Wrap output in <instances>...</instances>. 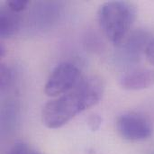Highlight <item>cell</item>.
Here are the masks:
<instances>
[{
	"label": "cell",
	"mask_w": 154,
	"mask_h": 154,
	"mask_svg": "<svg viewBox=\"0 0 154 154\" xmlns=\"http://www.w3.org/2000/svg\"><path fill=\"white\" fill-rule=\"evenodd\" d=\"M105 91L103 81L97 77L82 79L66 94L48 102L42 112V124L50 129H58L76 116L96 106Z\"/></svg>",
	"instance_id": "1"
},
{
	"label": "cell",
	"mask_w": 154,
	"mask_h": 154,
	"mask_svg": "<svg viewBox=\"0 0 154 154\" xmlns=\"http://www.w3.org/2000/svg\"><path fill=\"white\" fill-rule=\"evenodd\" d=\"M137 8L128 1L104 3L97 13L98 24L106 38L116 46L129 34L136 19Z\"/></svg>",
	"instance_id": "2"
},
{
	"label": "cell",
	"mask_w": 154,
	"mask_h": 154,
	"mask_svg": "<svg viewBox=\"0 0 154 154\" xmlns=\"http://www.w3.org/2000/svg\"><path fill=\"white\" fill-rule=\"evenodd\" d=\"M152 40V34L143 29L129 32L122 42L116 46V61L122 67H125L126 70L135 68L143 57L146 56Z\"/></svg>",
	"instance_id": "3"
},
{
	"label": "cell",
	"mask_w": 154,
	"mask_h": 154,
	"mask_svg": "<svg viewBox=\"0 0 154 154\" xmlns=\"http://www.w3.org/2000/svg\"><path fill=\"white\" fill-rule=\"evenodd\" d=\"M80 71L72 63L64 62L59 64L51 73L44 86V93L56 98L75 88L81 80Z\"/></svg>",
	"instance_id": "4"
},
{
	"label": "cell",
	"mask_w": 154,
	"mask_h": 154,
	"mask_svg": "<svg viewBox=\"0 0 154 154\" xmlns=\"http://www.w3.org/2000/svg\"><path fill=\"white\" fill-rule=\"evenodd\" d=\"M116 130L121 137L130 142L147 140L153 133L152 122L145 116L135 112L121 115L116 120Z\"/></svg>",
	"instance_id": "5"
},
{
	"label": "cell",
	"mask_w": 154,
	"mask_h": 154,
	"mask_svg": "<svg viewBox=\"0 0 154 154\" xmlns=\"http://www.w3.org/2000/svg\"><path fill=\"white\" fill-rule=\"evenodd\" d=\"M119 85L126 90L137 91L154 87V69L134 68L125 70L119 78Z\"/></svg>",
	"instance_id": "6"
},
{
	"label": "cell",
	"mask_w": 154,
	"mask_h": 154,
	"mask_svg": "<svg viewBox=\"0 0 154 154\" xmlns=\"http://www.w3.org/2000/svg\"><path fill=\"white\" fill-rule=\"evenodd\" d=\"M8 7L1 10L0 14V36L2 38H9L14 36L20 27V17Z\"/></svg>",
	"instance_id": "7"
},
{
	"label": "cell",
	"mask_w": 154,
	"mask_h": 154,
	"mask_svg": "<svg viewBox=\"0 0 154 154\" xmlns=\"http://www.w3.org/2000/svg\"><path fill=\"white\" fill-rule=\"evenodd\" d=\"M7 154H42L40 151L36 150L32 146L24 143H18L14 145V147L7 152Z\"/></svg>",
	"instance_id": "8"
},
{
	"label": "cell",
	"mask_w": 154,
	"mask_h": 154,
	"mask_svg": "<svg viewBox=\"0 0 154 154\" xmlns=\"http://www.w3.org/2000/svg\"><path fill=\"white\" fill-rule=\"evenodd\" d=\"M28 5V1L26 0H9L6 2V7H8L10 10L20 13L23 11Z\"/></svg>",
	"instance_id": "9"
},
{
	"label": "cell",
	"mask_w": 154,
	"mask_h": 154,
	"mask_svg": "<svg viewBox=\"0 0 154 154\" xmlns=\"http://www.w3.org/2000/svg\"><path fill=\"white\" fill-rule=\"evenodd\" d=\"M101 124H102V118L100 116L98 115H91L90 117L88 118V128L92 131V132H96L97 131L100 126H101Z\"/></svg>",
	"instance_id": "10"
},
{
	"label": "cell",
	"mask_w": 154,
	"mask_h": 154,
	"mask_svg": "<svg viewBox=\"0 0 154 154\" xmlns=\"http://www.w3.org/2000/svg\"><path fill=\"white\" fill-rule=\"evenodd\" d=\"M146 58L152 65H154V38H152V40L151 41L148 46V49L146 51Z\"/></svg>",
	"instance_id": "11"
},
{
	"label": "cell",
	"mask_w": 154,
	"mask_h": 154,
	"mask_svg": "<svg viewBox=\"0 0 154 154\" xmlns=\"http://www.w3.org/2000/svg\"><path fill=\"white\" fill-rule=\"evenodd\" d=\"M8 79H10V72L3 66L1 69V86L4 87L5 85H6L9 81Z\"/></svg>",
	"instance_id": "12"
}]
</instances>
